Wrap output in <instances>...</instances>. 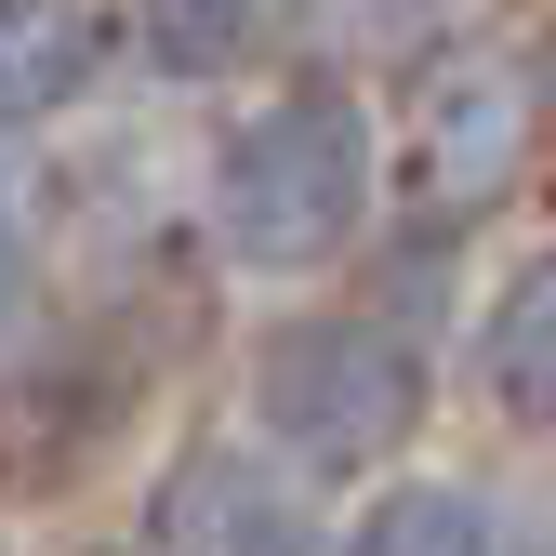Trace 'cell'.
I'll return each mask as SVG.
<instances>
[{
    "mask_svg": "<svg viewBox=\"0 0 556 556\" xmlns=\"http://www.w3.org/2000/svg\"><path fill=\"white\" fill-rule=\"evenodd\" d=\"M147 543H173V556H278V543H305L292 464H265V451H173L160 491H147Z\"/></svg>",
    "mask_w": 556,
    "mask_h": 556,
    "instance_id": "cell-4",
    "label": "cell"
},
{
    "mask_svg": "<svg viewBox=\"0 0 556 556\" xmlns=\"http://www.w3.org/2000/svg\"><path fill=\"white\" fill-rule=\"evenodd\" d=\"M491 543H504V504L451 491V477H384L358 517V556H491Z\"/></svg>",
    "mask_w": 556,
    "mask_h": 556,
    "instance_id": "cell-7",
    "label": "cell"
},
{
    "mask_svg": "<svg viewBox=\"0 0 556 556\" xmlns=\"http://www.w3.org/2000/svg\"><path fill=\"white\" fill-rule=\"evenodd\" d=\"M252 425L292 477H384L425 438V344L358 305L265 318L252 331Z\"/></svg>",
    "mask_w": 556,
    "mask_h": 556,
    "instance_id": "cell-2",
    "label": "cell"
},
{
    "mask_svg": "<svg viewBox=\"0 0 556 556\" xmlns=\"http://www.w3.org/2000/svg\"><path fill=\"white\" fill-rule=\"evenodd\" d=\"M371 226V106L344 80L265 93L226 147H213V252L252 278H305L344 265Z\"/></svg>",
    "mask_w": 556,
    "mask_h": 556,
    "instance_id": "cell-1",
    "label": "cell"
},
{
    "mask_svg": "<svg viewBox=\"0 0 556 556\" xmlns=\"http://www.w3.org/2000/svg\"><path fill=\"white\" fill-rule=\"evenodd\" d=\"M477 384L504 425H556V252H530L477 318Z\"/></svg>",
    "mask_w": 556,
    "mask_h": 556,
    "instance_id": "cell-6",
    "label": "cell"
},
{
    "mask_svg": "<svg viewBox=\"0 0 556 556\" xmlns=\"http://www.w3.org/2000/svg\"><path fill=\"white\" fill-rule=\"evenodd\" d=\"M93 66H106V14L93 0H0V119L80 106Z\"/></svg>",
    "mask_w": 556,
    "mask_h": 556,
    "instance_id": "cell-5",
    "label": "cell"
},
{
    "mask_svg": "<svg viewBox=\"0 0 556 556\" xmlns=\"http://www.w3.org/2000/svg\"><path fill=\"white\" fill-rule=\"evenodd\" d=\"M132 27H147V53L173 66V80H226V66L265 53L278 0H132Z\"/></svg>",
    "mask_w": 556,
    "mask_h": 556,
    "instance_id": "cell-8",
    "label": "cell"
},
{
    "mask_svg": "<svg viewBox=\"0 0 556 556\" xmlns=\"http://www.w3.org/2000/svg\"><path fill=\"white\" fill-rule=\"evenodd\" d=\"M27 292H40V265H27V239H14V226H0V344L27 331Z\"/></svg>",
    "mask_w": 556,
    "mask_h": 556,
    "instance_id": "cell-9",
    "label": "cell"
},
{
    "mask_svg": "<svg viewBox=\"0 0 556 556\" xmlns=\"http://www.w3.org/2000/svg\"><path fill=\"white\" fill-rule=\"evenodd\" d=\"M543 147V66L517 40H438L410 66L397 93V160L410 186L438 199V213H477V199H504Z\"/></svg>",
    "mask_w": 556,
    "mask_h": 556,
    "instance_id": "cell-3",
    "label": "cell"
},
{
    "mask_svg": "<svg viewBox=\"0 0 556 556\" xmlns=\"http://www.w3.org/2000/svg\"><path fill=\"white\" fill-rule=\"evenodd\" d=\"M358 14H425V0H358Z\"/></svg>",
    "mask_w": 556,
    "mask_h": 556,
    "instance_id": "cell-10",
    "label": "cell"
}]
</instances>
